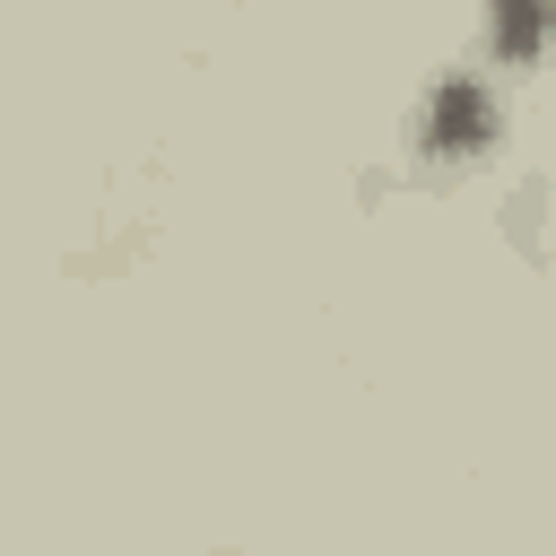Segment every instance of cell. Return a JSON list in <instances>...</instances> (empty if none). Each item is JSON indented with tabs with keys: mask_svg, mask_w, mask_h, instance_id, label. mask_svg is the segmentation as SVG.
I'll return each instance as SVG.
<instances>
[{
	"mask_svg": "<svg viewBox=\"0 0 556 556\" xmlns=\"http://www.w3.org/2000/svg\"><path fill=\"white\" fill-rule=\"evenodd\" d=\"M486 148H495V96H486V78L443 70V78L417 96V113H408V156H426V165H469V156H486Z\"/></svg>",
	"mask_w": 556,
	"mask_h": 556,
	"instance_id": "cell-1",
	"label": "cell"
},
{
	"mask_svg": "<svg viewBox=\"0 0 556 556\" xmlns=\"http://www.w3.org/2000/svg\"><path fill=\"white\" fill-rule=\"evenodd\" d=\"M478 35H486V61L530 70V61L556 43V0H486V9H478Z\"/></svg>",
	"mask_w": 556,
	"mask_h": 556,
	"instance_id": "cell-2",
	"label": "cell"
}]
</instances>
